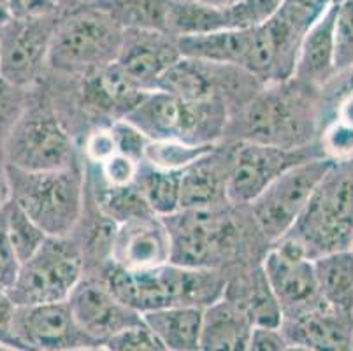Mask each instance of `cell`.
Here are the masks:
<instances>
[{
	"label": "cell",
	"mask_w": 353,
	"mask_h": 351,
	"mask_svg": "<svg viewBox=\"0 0 353 351\" xmlns=\"http://www.w3.org/2000/svg\"><path fill=\"white\" fill-rule=\"evenodd\" d=\"M320 125V90L288 79L262 86L239 109V120L229 127L239 141L299 150L316 143Z\"/></svg>",
	"instance_id": "cell-1"
},
{
	"label": "cell",
	"mask_w": 353,
	"mask_h": 351,
	"mask_svg": "<svg viewBox=\"0 0 353 351\" xmlns=\"http://www.w3.org/2000/svg\"><path fill=\"white\" fill-rule=\"evenodd\" d=\"M123 41V28L95 4L63 0L51 41L48 69L86 76L114 63Z\"/></svg>",
	"instance_id": "cell-2"
},
{
	"label": "cell",
	"mask_w": 353,
	"mask_h": 351,
	"mask_svg": "<svg viewBox=\"0 0 353 351\" xmlns=\"http://www.w3.org/2000/svg\"><path fill=\"white\" fill-rule=\"evenodd\" d=\"M285 237L307 259L353 250V159L334 162Z\"/></svg>",
	"instance_id": "cell-3"
},
{
	"label": "cell",
	"mask_w": 353,
	"mask_h": 351,
	"mask_svg": "<svg viewBox=\"0 0 353 351\" xmlns=\"http://www.w3.org/2000/svg\"><path fill=\"white\" fill-rule=\"evenodd\" d=\"M11 201L48 237H67L85 212V172L76 163L51 172H27L8 166Z\"/></svg>",
	"instance_id": "cell-4"
},
{
	"label": "cell",
	"mask_w": 353,
	"mask_h": 351,
	"mask_svg": "<svg viewBox=\"0 0 353 351\" xmlns=\"http://www.w3.org/2000/svg\"><path fill=\"white\" fill-rule=\"evenodd\" d=\"M123 120L150 141L216 144L229 127L230 109L221 101H185L152 90Z\"/></svg>",
	"instance_id": "cell-5"
},
{
	"label": "cell",
	"mask_w": 353,
	"mask_h": 351,
	"mask_svg": "<svg viewBox=\"0 0 353 351\" xmlns=\"http://www.w3.org/2000/svg\"><path fill=\"white\" fill-rule=\"evenodd\" d=\"M85 276L81 248L67 237H48L41 248L20 265L9 299L14 305L65 302Z\"/></svg>",
	"instance_id": "cell-6"
},
{
	"label": "cell",
	"mask_w": 353,
	"mask_h": 351,
	"mask_svg": "<svg viewBox=\"0 0 353 351\" xmlns=\"http://www.w3.org/2000/svg\"><path fill=\"white\" fill-rule=\"evenodd\" d=\"M2 148L8 166L27 172H51L79 163L69 132L46 104L37 101H28Z\"/></svg>",
	"instance_id": "cell-7"
},
{
	"label": "cell",
	"mask_w": 353,
	"mask_h": 351,
	"mask_svg": "<svg viewBox=\"0 0 353 351\" xmlns=\"http://www.w3.org/2000/svg\"><path fill=\"white\" fill-rule=\"evenodd\" d=\"M319 16L283 0L281 8L264 25L252 30L245 62L246 72L262 85L292 79L301 43Z\"/></svg>",
	"instance_id": "cell-8"
},
{
	"label": "cell",
	"mask_w": 353,
	"mask_h": 351,
	"mask_svg": "<svg viewBox=\"0 0 353 351\" xmlns=\"http://www.w3.org/2000/svg\"><path fill=\"white\" fill-rule=\"evenodd\" d=\"M225 205V204H223ZM223 205L204 209H181L172 217L162 218L171 234V263L192 269H216L232 253V221Z\"/></svg>",
	"instance_id": "cell-9"
},
{
	"label": "cell",
	"mask_w": 353,
	"mask_h": 351,
	"mask_svg": "<svg viewBox=\"0 0 353 351\" xmlns=\"http://www.w3.org/2000/svg\"><path fill=\"white\" fill-rule=\"evenodd\" d=\"M332 163L323 157L297 163L269 183L259 197L250 202L253 221L269 243H278L292 230L314 186Z\"/></svg>",
	"instance_id": "cell-10"
},
{
	"label": "cell",
	"mask_w": 353,
	"mask_h": 351,
	"mask_svg": "<svg viewBox=\"0 0 353 351\" xmlns=\"http://www.w3.org/2000/svg\"><path fill=\"white\" fill-rule=\"evenodd\" d=\"M322 157L323 153L319 143L299 150H285L239 141L230 154L225 186L227 202L234 205H250V202L255 201L262 190L285 170L306 160Z\"/></svg>",
	"instance_id": "cell-11"
},
{
	"label": "cell",
	"mask_w": 353,
	"mask_h": 351,
	"mask_svg": "<svg viewBox=\"0 0 353 351\" xmlns=\"http://www.w3.org/2000/svg\"><path fill=\"white\" fill-rule=\"evenodd\" d=\"M57 23L59 9L43 18L11 19L0 28V76L27 90L39 81L48 69Z\"/></svg>",
	"instance_id": "cell-12"
},
{
	"label": "cell",
	"mask_w": 353,
	"mask_h": 351,
	"mask_svg": "<svg viewBox=\"0 0 353 351\" xmlns=\"http://www.w3.org/2000/svg\"><path fill=\"white\" fill-rule=\"evenodd\" d=\"M262 274L280 305L281 321L322 304L316 288L313 260L290 237H283L265 253Z\"/></svg>",
	"instance_id": "cell-13"
},
{
	"label": "cell",
	"mask_w": 353,
	"mask_h": 351,
	"mask_svg": "<svg viewBox=\"0 0 353 351\" xmlns=\"http://www.w3.org/2000/svg\"><path fill=\"white\" fill-rule=\"evenodd\" d=\"M14 336L25 351H70L101 344L83 332L67 301L16 305Z\"/></svg>",
	"instance_id": "cell-14"
},
{
	"label": "cell",
	"mask_w": 353,
	"mask_h": 351,
	"mask_svg": "<svg viewBox=\"0 0 353 351\" xmlns=\"http://www.w3.org/2000/svg\"><path fill=\"white\" fill-rule=\"evenodd\" d=\"M76 323L97 343L143 323L139 313L118 301L101 276H83L67 299Z\"/></svg>",
	"instance_id": "cell-15"
},
{
	"label": "cell",
	"mask_w": 353,
	"mask_h": 351,
	"mask_svg": "<svg viewBox=\"0 0 353 351\" xmlns=\"http://www.w3.org/2000/svg\"><path fill=\"white\" fill-rule=\"evenodd\" d=\"M109 262L134 270L171 262V234L165 221L150 214L117 225Z\"/></svg>",
	"instance_id": "cell-16"
},
{
	"label": "cell",
	"mask_w": 353,
	"mask_h": 351,
	"mask_svg": "<svg viewBox=\"0 0 353 351\" xmlns=\"http://www.w3.org/2000/svg\"><path fill=\"white\" fill-rule=\"evenodd\" d=\"M181 58L178 39L163 32L123 30L117 63L146 92Z\"/></svg>",
	"instance_id": "cell-17"
},
{
	"label": "cell",
	"mask_w": 353,
	"mask_h": 351,
	"mask_svg": "<svg viewBox=\"0 0 353 351\" xmlns=\"http://www.w3.org/2000/svg\"><path fill=\"white\" fill-rule=\"evenodd\" d=\"M280 330L288 344L313 351H353V317L339 313L325 302L283 320Z\"/></svg>",
	"instance_id": "cell-18"
},
{
	"label": "cell",
	"mask_w": 353,
	"mask_h": 351,
	"mask_svg": "<svg viewBox=\"0 0 353 351\" xmlns=\"http://www.w3.org/2000/svg\"><path fill=\"white\" fill-rule=\"evenodd\" d=\"M141 88L117 62L83 76V104L99 114L123 120L144 97Z\"/></svg>",
	"instance_id": "cell-19"
},
{
	"label": "cell",
	"mask_w": 353,
	"mask_h": 351,
	"mask_svg": "<svg viewBox=\"0 0 353 351\" xmlns=\"http://www.w3.org/2000/svg\"><path fill=\"white\" fill-rule=\"evenodd\" d=\"M338 4L330 6L325 12L314 19L301 43L297 62H295V81L311 88L322 90L336 76L334 63V16Z\"/></svg>",
	"instance_id": "cell-20"
},
{
	"label": "cell",
	"mask_w": 353,
	"mask_h": 351,
	"mask_svg": "<svg viewBox=\"0 0 353 351\" xmlns=\"http://www.w3.org/2000/svg\"><path fill=\"white\" fill-rule=\"evenodd\" d=\"M253 328L245 309L230 299H220L202 311L199 351H246Z\"/></svg>",
	"instance_id": "cell-21"
},
{
	"label": "cell",
	"mask_w": 353,
	"mask_h": 351,
	"mask_svg": "<svg viewBox=\"0 0 353 351\" xmlns=\"http://www.w3.org/2000/svg\"><path fill=\"white\" fill-rule=\"evenodd\" d=\"M204 309L169 305L141 314L144 327L169 351H199Z\"/></svg>",
	"instance_id": "cell-22"
},
{
	"label": "cell",
	"mask_w": 353,
	"mask_h": 351,
	"mask_svg": "<svg viewBox=\"0 0 353 351\" xmlns=\"http://www.w3.org/2000/svg\"><path fill=\"white\" fill-rule=\"evenodd\" d=\"M252 30H218L178 39L181 57L245 69Z\"/></svg>",
	"instance_id": "cell-23"
},
{
	"label": "cell",
	"mask_w": 353,
	"mask_h": 351,
	"mask_svg": "<svg viewBox=\"0 0 353 351\" xmlns=\"http://www.w3.org/2000/svg\"><path fill=\"white\" fill-rule=\"evenodd\" d=\"M319 295L329 308L353 317V250L313 259Z\"/></svg>",
	"instance_id": "cell-24"
},
{
	"label": "cell",
	"mask_w": 353,
	"mask_h": 351,
	"mask_svg": "<svg viewBox=\"0 0 353 351\" xmlns=\"http://www.w3.org/2000/svg\"><path fill=\"white\" fill-rule=\"evenodd\" d=\"M214 154L216 150L188 169L181 170V209L216 208L227 202L225 186L229 166L221 169L214 160Z\"/></svg>",
	"instance_id": "cell-25"
},
{
	"label": "cell",
	"mask_w": 353,
	"mask_h": 351,
	"mask_svg": "<svg viewBox=\"0 0 353 351\" xmlns=\"http://www.w3.org/2000/svg\"><path fill=\"white\" fill-rule=\"evenodd\" d=\"M134 185L155 217H172L181 209V172L157 169L141 162Z\"/></svg>",
	"instance_id": "cell-26"
},
{
	"label": "cell",
	"mask_w": 353,
	"mask_h": 351,
	"mask_svg": "<svg viewBox=\"0 0 353 351\" xmlns=\"http://www.w3.org/2000/svg\"><path fill=\"white\" fill-rule=\"evenodd\" d=\"M92 4L104 9L123 30L132 28L167 34L171 0H97Z\"/></svg>",
	"instance_id": "cell-27"
},
{
	"label": "cell",
	"mask_w": 353,
	"mask_h": 351,
	"mask_svg": "<svg viewBox=\"0 0 353 351\" xmlns=\"http://www.w3.org/2000/svg\"><path fill=\"white\" fill-rule=\"evenodd\" d=\"M223 8L197 4L190 0H171L169 16H167V34L179 39L187 35L225 30Z\"/></svg>",
	"instance_id": "cell-28"
},
{
	"label": "cell",
	"mask_w": 353,
	"mask_h": 351,
	"mask_svg": "<svg viewBox=\"0 0 353 351\" xmlns=\"http://www.w3.org/2000/svg\"><path fill=\"white\" fill-rule=\"evenodd\" d=\"M216 150V144H190L181 141H150L144 148L143 162L171 172H181Z\"/></svg>",
	"instance_id": "cell-29"
},
{
	"label": "cell",
	"mask_w": 353,
	"mask_h": 351,
	"mask_svg": "<svg viewBox=\"0 0 353 351\" xmlns=\"http://www.w3.org/2000/svg\"><path fill=\"white\" fill-rule=\"evenodd\" d=\"M95 204L102 217L113 221L114 225L125 223L128 220L153 214L144 202L136 185L128 186H105L101 185L95 195Z\"/></svg>",
	"instance_id": "cell-30"
},
{
	"label": "cell",
	"mask_w": 353,
	"mask_h": 351,
	"mask_svg": "<svg viewBox=\"0 0 353 351\" xmlns=\"http://www.w3.org/2000/svg\"><path fill=\"white\" fill-rule=\"evenodd\" d=\"M4 218L9 243H11L21 265L25 260L30 259L35 251L39 250L48 236L12 201L6 205Z\"/></svg>",
	"instance_id": "cell-31"
},
{
	"label": "cell",
	"mask_w": 353,
	"mask_h": 351,
	"mask_svg": "<svg viewBox=\"0 0 353 351\" xmlns=\"http://www.w3.org/2000/svg\"><path fill=\"white\" fill-rule=\"evenodd\" d=\"M281 4L283 0H234L223 8L225 30H253L264 25Z\"/></svg>",
	"instance_id": "cell-32"
},
{
	"label": "cell",
	"mask_w": 353,
	"mask_h": 351,
	"mask_svg": "<svg viewBox=\"0 0 353 351\" xmlns=\"http://www.w3.org/2000/svg\"><path fill=\"white\" fill-rule=\"evenodd\" d=\"M334 63L336 74L353 67V0H341L334 16Z\"/></svg>",
	"instance_id": "cell-33"
},
{
	"label": "cell",
	"mask_w": 353,
	"mask_h": 351,
	"mask_svg": "<svg viewBox=\"0 0 353 351\" xmlns=\"http://www.w3.org/2000/svg\"><path fill=\"white\" fill-rule=\"evenodd\" d=\"M30 101V90L12 85L0 76V144H4L8 135L18 123Z\"/></svg>",
	"instance_id": "cell-34"
},
{
	"label": "cell",
	"mask_w": 353,
	"mask_h": 351,
	"mask_svg": "<svg viewBox=\"0 0 353 351\" xmlns=\"http://www.w3.org/2000/svg\"><path fill=\"white\" fill-rule=\"evenodd\" d=\"M105 346L111 351H169L144 327V323L117 334L105 343Z\"/></svg>",
	"instance_id": "cell-35"
},
{
	"label": "cell",
	"mask_w": 353,
	"mask_h": 351,
	"mask_svg": "<svg viewBox=\"0 0 353 351\" xmlns=\"http://www.w3.org/2000/svg\"><path fill=\"white\" fill-rule=\"evenodd\" d=\"M137 160L125 157L121 153H114L109 157L105 162H102L99 167V176H101L102 185L105 186H128L134 185L139 169Z\"/></svg>",
	"instance_id": "cell-36"
},
{
	"label": "cell",
	"mask_w": 353,
	"mask_h": 351,
	"mask_svg": "<svg viewBox=\"0 0 353 351\" xmlns=\"http://www.w3.org/2000/svg\"><path fill=\"white\" fill-rule=\"evenodd\" d=\"M111 132H113L114 143H117L118 153L130 157V159L143 162L144 148H146L148 139L137 130L132 123H128L127 120H118L109 125Z\"/></svg>",
	"instance_id": "cell-37"
},
{
	"label": "cell",
	"mask_w": 353,
	"mask_h": 351,
	"mask_svg": "<svg viewBox=\"0 0 353 351\" xmlns=\"http://www.w3.org/2000/svg\"><path fill=\"white\" fill-rule=\"evenodd\" d=\"M85 157L88 162L95 163V166H101L102 162L113 157L117 151V143H114L113 132L108 127H97L86 135L85 139Z\"/></svg>",
	"instance_id": "cell-38"
},
{
	"label": "cell",
	"mask_w": 353,
	"mask_h": 351,
	"mask_svg": "<svg viewBox=\"0 0 353 351\" xmlns=\"http://www.w3.org/2000/svg\"><path fill=\"white\" fill-rule=\"evenodd\" d=\"M20 270V260L16 257L8 232H6L4 211L0 212V290L8 292Z\"/></svg>",
	"instance_id": "cell-39"
},
{
	"label": "cell",
	"mask_w": 353,
	"mask_h": 351,
	"mask_svg": "<svg viewBox=\"0 0 353 351\" xmlns=\"http://www.w3.org/2000/svg\"><path fill=\"white\" fill-rule=\"evenodd\" d=\"M16 305L9 299L8 292L0 290V348L12 351H25L18 337L14 336Z\"/></svg>",
	"instance_id": "cell-40"
},
{
	"label": "cell",
	"mask_w": 353,
	"mask_h": 351,
	"mask_svg": "<svg viewBox=\"0 0 353 351\" xmlns=\"http://www.w3.org/2000/svg\"><path fill=\"white\" fill-rule=\"evenodd\" d=\"M12 19H32L53 14L59 9L54 0H8Z\"/></svg>",
	"instance_id": "cell-41"
},
{
	"label": "cell",
	"mask_w": 353,
	"mask_h": 351,
	"mask_svg": "<svg viewBox=\"0 0 353 351\" xmlns=\"http://www.w3.org/2000/svg\"><path fill=\"white\" fill-rule=\"evenodd\" d=\"M287 346L280 328L255 327L246 351H287Z\"/></svg>",
	"instance_id": "cell-42"
},
{
	"label": "cell",
	"mask_w": 353,
	"mask_h": 351,
	"mask_svg": "<svg viewBox=\"0 0 353 351\" xmlns=\"http://www.w3.org/2000/svg\"><path fill=\"white\" fill-rule=\"evenodd\" d=\"M322 97H334L341 93H352L353 95V67L336 74V76L320 90Z\"/></svg>",
	"instance_id": "cell-43"
},
{
	"label": "cell",
	"mask_w": 353,
	"mask_h": 351,
	"mask_svg": "<svg viewBox=\"0 0 353 351\" xmlns=\"http://www.w3.org/2000/svg\"><path fill=\"white\" fill-rule=\"evenodd\" d=\"M11 202V185H9L8 160H6L4 148L0 144V212Z\"/></svg>",
	"instance_id": "cell-44"
},
{
	"label": "cell",
	"mask_w": 353,
	"mask_h": 351,
	"mask_svg": "<svg viewBox=\"0 0 353 351\" xmlns=\"http://www.w3.org/2000/svg\"><path fill=\"white\" fill-rule=\"evenodd\" d=\"M287 2H292V4L306 9V11L314 12V14H322L330 6L339 4L341 0H287Z\"/></svg>",
	"instance_id": "cell-45"
},
{
	"label": "cell",
	"mask_w": 353,
	"mask_h": 351,
	"mask_svg": "<svg viewBox=\"0 0 353 351\" xmlns=\"http://www.w3.org/2000/svg\"><path fill=\"white\" fill-rule=\"evenodd\" d=\"M12 19L11 11H9V4L8 0H0V28L8 25L9 21Z\"/></svg>",
	"instance_id": "cell-46"
},
{
	"label": "cell",
	"mask_w": 353,
	"mask_h": 351,
	"mask_svg": "<svg viewBox=\"0 0 353 351\" xmlns=\"http://www.w3.org/2000/svg\"><path fill=\"white\" fill-rule=\"evenodd\" d=\"M190 2H197V4L213 6V8H223V6L232 4L234 0H190Z\"/></svg>",
	"instance_id": "cell-47"
},
{
	"label": "cell",
	"mask_w": 353,
	"mask_h": 351,
	"mask_svg": "<svg viewBox=\"0 0 353 351\" xmlns=\"http://www.w3.org/2000/svg\"><path fill=\"white\" fill-rule=\"evenodd\" d=\"M70 351H111L105 344H95V346H85L78 348V350H70Z\"/></svg>",
	"instance_id": "cell-48"
},
{
	"label": "cell",
	"mask_w": 353,
	"mask_h": 351,
	"mask_svg": "<svg viewBox=\"0 0 353 351\" xmlns=\"http://www.w3.org/2000/svg\"><path fill=\"white\" fill-rule=\"evenodd\" d=\"M287 351H313L310 348H304V346H297V344H288Z\"/></svg>",
	"instance_id": "cell-49"
},
{
	"label": "cell",
	"mask_w": 353,
	"mask_h": 351,
	"mask_svg": "<svg viewBox=\"0 0 353 351\" xmlns=\"http://www.w3.org/2000/svg\"><path fill=\"white\" fill-rule=\"evenodd\" d=\"M76 2H83V4H92V2H97V0H76Z\"/></svg>",
	"instance_id": "cell-50"
},
{
	"label": "cell",
	"mask_w": 353,
	"mask_h": 351,
	"mask_svg": "<svg viewBox=\"0 0 353 351\" xmlns=\"http://www.w3.org/2000/svg\"><path fill=\"white\" fill-rule=\"evenodd\" d=\"M54 2H59V4H60V2H63V0H54Z\"/></svg>",
	"instance_id": "cell-51"
},
{
	"label": "cell",
	"mask_w": 353,
	"mask_h": 351,
	"mask_svg": "<svg viewBox=\"0 0 353 351\" xmlns=\"http://www.w3.org/2000/svg\"><path fill=\"white\" fill-rule=\"evenodd\" d=\"M0 351H12V350H0Z\"/></svg>",
	"instance_id": "cell-52"
},
{
	"label": "cell",
	"mask_w": 353,
	"mask_h": 351,
	"mask_svg": "<svg viewBox=\"0 0 353 351\" xmlns=\"http://www.w3.org/2000/svg\"><path fill=\"white\" fill-rule=\"evenodd\" d=\"M0 350H6V348H0Z\"/></svg>",
	"instance_id": "cell-53"
}]
</instances>
